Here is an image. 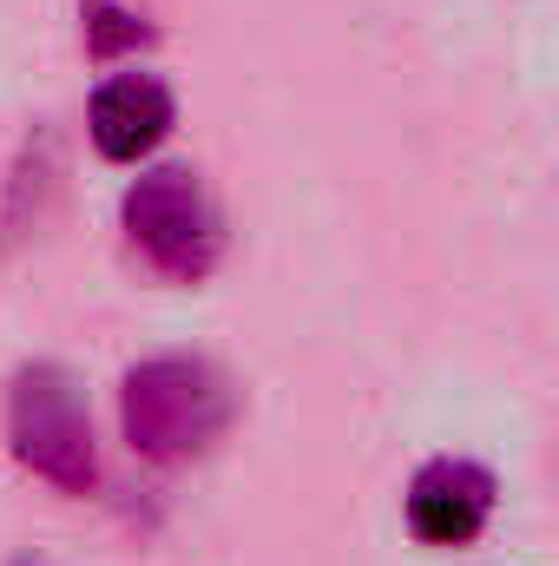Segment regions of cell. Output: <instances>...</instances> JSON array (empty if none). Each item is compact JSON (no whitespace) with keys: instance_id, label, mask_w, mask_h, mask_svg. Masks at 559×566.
Segmentation results:
<instances>
[{"instance_id":"cell-4","label":"cell","mask_w":559,"mask_h":566,"mask_svg":"<svg viewBox=\"0 0 559 566\" xmlns=\"http://www.w3.org/2000/svg\"><path fill=\"white\" fill-rule=\"evenodd\" d=\"M494 514V474L481 461L441 454L409 481V534L421 547H467Z\"/></svg>"},{"instance_id":"cell-6","label":"cell","mask_w":559,"mask_h":566,"mask_svg":"<svg viewBox=\"0 0 559 566\" xmlns=\"http://www.w3.org/2000/svg\"><path fill=\"white\" fill-rule=\"evenodd\" d=\"M151 40V27H145L133 7H119V0H86V53L93 60H119V53H133Z\"/></svg>"},{"instance_id":"cell-5","label":"cell","mask_w":559,"mask_h":566,"mask_svg":"<svg viewBox=\"0 0 559 566\" xmlns=\"http://www.w3.org/2000/svg\"><path fill=\"white\" fill-rule=\"evenodd\" d=\"M171 119H178V99H171V86L151 80V73H119V80H106V86L93 93V106H86L93 145H99V158H113V165H139L145 151H158V139L171 133Z\"/></svg>"},{"instance_id":"cell-1","label":"cell","mask_w":559,"mask_h":566,"mask_svg":"<svg viewBox=\"0 0 559 566\" xmlns=\"http://www.w3.org/2000/svg\"><path fill=\"white\" fill-rule=\"evenodd\" d=\"M238 416L231 382L204 356H151L119 382V422L145 461H191Z\"/></svg>"},{"instance_id":"cell-7","label":"cell","mask_w":559,"mask_h":566,"mask_svg":"<svg viewBox=\"0 0 559 566\" xmlns=\"http://www.w3.org/2000/svg\"><path fill=\"white\" fill-rule=\"evenodd\" d=\"M13 566H40V560H13Z\"/></svg>"},{"instance_id":"cell-3","label":"cell","mask_w":559,"mask_h":566,"mask_svg":"<svg viewBox=\"0 0 559 566\" xmlns=\"http://www.w3.org/2000/svg\"><path fill=\"white\" fill-rule=\"evenodd\" d=\"M119 218H126V238L145 251V264L178 283L211 277L218 258H224V218H218V205H211V191L191 165L139 171L126 185Z\"/></svg>"},{"instance_id":"cell-2","label":"cell","mask_w":559,"mask_h":566,"mask_svg":"<svg viewBox=\"0 0 559 566\" xmlns=\"http://www.w3.org/2000/svg\"><path fill=\"white\" fill-rule=\"evenodd\" d=\"M7 441L27 474H40L60 494H93L99 481V448L86 389L66 363H20L7 382Z\"/></svg>"}]
</instances>
